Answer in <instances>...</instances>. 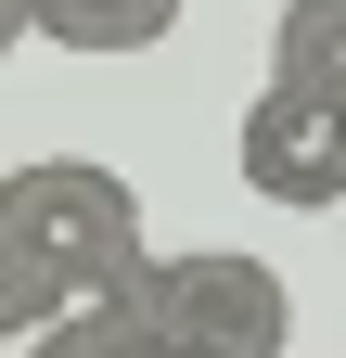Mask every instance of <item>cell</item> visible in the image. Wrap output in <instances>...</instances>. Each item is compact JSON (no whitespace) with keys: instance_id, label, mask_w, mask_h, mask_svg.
I'll list each match as a JSON object with an SVG mask.
<instances>
[{"instance_id":"6da1fadb","label":"cell","mask_w":346,"mask_h":358,"mask_svg":"<svg viewBox=\"0 0 346 358\" xmlns=\"http://www.w3.org/2000/svg\"><path fill=\"white\" fill-rule=\"evenodd\" d=\"M0 268L13 282H128L141 268V205L90 154H39L0 179Z\"/></svg>"},{"instance_id":"7a4b0ae2","label":"cell","mask_w":346,"mask_h":358,"mask_svg":"<svg viewBox=\"0 0 346 358\" xmlns=\"http://www.w3.org/2000/svg\"><path fill=\"white\" fill-rule=\"evenodd\" d=\"M128 333H167V345H205V358H282L295 345V294L244 243H180V256L141 243V268H128Z\"/></svg>"},{"instance_id":"3957f363","label":"cell","mask_w":346,"mask_h":358,"mask_svg":"<svg viewBox=\"0 0 346 358\" xmlns=\"http://www.w3.org/2000/svg\"><path fill=\"white\" fill-rule=\"evenodd\" d=\"M244 192L256 205H295V217H333V192H346V103L256 90L244 103Z\"/></svg>"},{"instance_id":"277c9868","label":"cell","mask_w":346,"mask_h":358,"mask_svg":"<svg viewBox=\"0 0 346 358\" xmlns=\"http://www.w3.org/2000/svg\"><path fill=\"white\" fill-rule=\"evenodd\" d=\"M128 282H13L0 268V358H116Z\"/></svg>"},{"instance_id":"5b68a950","label":"cell","mask_w":346,"mask_h":358,"mask_svg":"<svg viewBox=\"0 0 346 358\" xmlns=\"http://www.w3.org/2000/svg\"><path fill=\"white\" fill-rule=\"evenodd\" d=\"M180 26V0H26V38L52 52H154Z\"/></svg>"},{"instance_id":"8992f818","label":"cell","mask_w":346,"mask_h":358,"mask_svg":"<svg viewBox=\"0 0 346 358\" xmlns=\"http://www.w3.org/2000/svg\"><path fill=\"white\" fill-rule=\"evenodd\" d=\"M333 38H346V0H295V13H282V52H270V90L346 103V90H333Z\"/></svg>"},{"instance_id":"52a82bcc","label":"cell","mask_w":346,"mask_h":358,"mask_svg":"<svg viewBox=\"0 0 346 358\" xmlns=\"http://www.w3.org/2000/svg\"><path fill=\"white\" fill-rule=\"evenodd\" d=\"M116 358H205V345H167V333H128Z\"/></svg>"},{"instance_id":"ba28073f","label":"cell","mask_w":346,"mask_h":358,"mask_svg":"<svg viewBox=\"0 0 346 358\" xmlns=\"http://www.w3.org/2000/svg\"><path fill=\"white\" fill-rule=\"evenodd\" d=\"M0 52H26V0H0Z\"/></svg>"}]
</instances>
